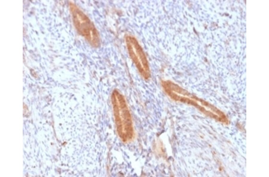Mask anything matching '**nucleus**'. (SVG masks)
Instances as JSON below:
<instances>
[{
	"mask_svg": "<svg viewBox=\"0 0 269 177\" xmlns=\"http://www.w3.org/2000/svg\"><path fill=\"white\" fill-rule=\"evenodd\" d=\"M115 122L119 137L124 142L133 138L134 128L132 116L123 95L114 90L111 97Z\"/></svg>",
	"mask_w": 269,
	"mask_h": 177,
	"instance_id": "obj_1",
	"label": "nucleus"
},
{
	"mask_svg": "<svg viewBox=\"0 0 269 177\" xmlns=\"http://www.w3.org/2000/svg\"><path fill=\"white\" fill-rule=\"evenodd\" d=\"M69 6L73 22L77 32L92 46L98 47L100 44V37L94 24L74 3L70 2Z\"/></svg>",
	"mask_w": 269,
	"mask_h": 177,
	"instance_id": "obj_2",
	"label": "nucleus"
},
{
	"mask_svg": "<svg viewBox=\"0 0 269 177\" xmlns=\"http://www.w3.org/2000/svg\"><path fill=\"white\" fill-rule=\"evenodd\" d=\"M126 42L130 57L142 77L147 80L150 77L149 64L146 55L137 40L134 37L128 36Z\"/></svg>",
	"mask_w": 269,
	"mask_h": 177,
	"instance_id": "obj_3",
	"label": "nucleus"
}]
</instances>
